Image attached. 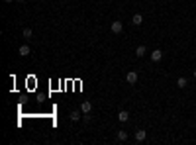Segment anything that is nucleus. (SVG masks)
<instances>
[{"label": "nucleus", "mask_w": 196, "mask_h": 145, "mask_svg": "<svg viewBox=\"0 0 196 145\" xmlns=\"http://www.w3.org/2000/svg\"><path fill=\"white\" fill-rule=\"evenodd\" d=\"M118 120H120V122H127V120H130V114H127L126 110H120V112H118Z\"/></svg>", "instance_id": "7"}, {"label": "nucleus", "mask_w": 196, "mask_h": 145, "mask_svg": "<svg viewBox=\"0 0 196 145\" xmlns=\"http://www.w3.org/2000/svg\"><path fill=\"white\" fill-rule=\"evenodd\" d=\"M186 84H188V80L184 79V77H181V79L177 80V86H178V88H184V86H186Z\"/></svg>", "instance_id": "11"}, {"label": "nucleus", "mask_w": 196, "mask_h": 145, "mask_svg": "<svg viewBox=\"0 0 196 145\" xmlns=\"http://www.w3.org/2000/svg\"><path fill=\"white\" fill-rule=\"evenodd\" d=\"M32 29H29V28H26V29H24V32H22V35H24V38H26V39H32Z\"/></svg>", "instance_id": "12"}, {"label": "nucleus", "mask_w": 196, "mask_h": 145, "mask_svg": "<svg viewBox=\"0 0 196 145\" xmlns=\"http://www.w3.org/2000/svg\"><path fill=\"white\" fill-rule=\"evenodd\" d=\"M80 112H83V114H90V112H92V104H90L88 100H84V102L80 104Z\"/></svg>", "instance_id": "1"}, {"label": "nucleus", "mask_w": 196, "mask_h": 145, "mask_svg": "<svg viewBox=\"0 0 196 145\" xmlns=\"http://www.w3.org/2000/svg\"><path fill=\"white\" fill-rule=\"evenodd\" d=\"M194 79H196V69H194Z\"/></svg>", "instance_id": "14"}, {"label": "nucleus", "mask_w": 196, "mask_h": 145, "mask_svg": "<svg viewBox=\"0 0 196 145\" xmlns=\"http://www.w3.org/2000/svg\"><path fill=\"white\" fill-rule=\"evenodd\" d=\"M18 53H20L22 57H28L29 53H32V49H29V45H22V47L18 49Z\"/></svg>", "instance_id": "6"}, {"label": "nucleus", "mask_w": 196, "mask_h": 145, "mask_svg": "<svg viewBox=\"0 0 196 145\" xmlns=\"http://www.w3.org/2000/svg\"><path fill=\"white\" fill-rule=\"evenodd\" d=\"M4 2H12V0H4Z\"/></svg>", "instance_id": "15"}, {"label": "nucleus", "mask_w": 196, "mask_h": 145, "mask_svg": "<svg viewBox=\"0 0 196 145\" xmlns=\"http://www.w3.org/2000/svg\"><path fill=\"white\" fill-rule=\"evenodd\" d=\"M145 137H147V131H145V130H137L136 131V141H137V143L145 141Z\"/></svg>", "instance_id": "3"}, {"label": "nucleus", "mask_w": 196, "mask_h": 145, "mask_svg": "<svg viewBox=\"0 0 196 145\" xmlns=\"http://www.w3.org/2000/svg\"><path fill=\"white\" fill-rule=\"evenodd\" d=\"M112 32L114 33H122L124 32V24L122 22H112Z\"/></svg>", "instance_id": "5"}, {"label": "nucleus", "mask_w": 196, "mask_h": 145, "mask_svg": "<svg viewBox=\"0 0 196 145\" xmlns=\"http://www.w3.org/2000/svg\"><path fill=\"white\" fill-rule=\"evenodd\" d=\"M145 51H147V49H145V45H137L136 55H137V57H143V55H145Z\"/></svg>", "instance_id": "10"}, {"label": "nucleus", "mask_w": 196, "mask_h": 145, "mask_svg": "<svg viewBox=\"0 0 196 145\" xmlns=\"http://www.w3.org/2000/svg\"><path fill=\"white\" fill-rule=\"evenodd\" d=\"M161 59H163V51H161V49H155V51L151 53V61H153V63H159Z\"/></svg>", "instance_id": "2"}, {"label": "nucleus", "mask_w": 196, "mask_h": 145, "mask_svg": "<svg viewBox=\"0 0 196 145\" xmlns=\"http://www.w3.org/2000/svg\"><path fill=\"white\" fill-rule=\"evenodd\" d=\"M131 22H133V26H141V24H143V16H141V14H133Z\"/></svg>", "instance_id": "8"}, {"label": "nucleus", "mask_w": 196, "mask_h": 145, "mask_svg": "<svg viewBox=\"0 0 196 145\" xmlns=\"http://www.w3.org/2000/svg\"><path fill=\"white\" fill-rule=\"evenodd\" d=\"M126 80H127L130 84H136V82H137V73H136V71L127 73V75H126Z\"/></svg>", "instance_id": "4"}, {"label": "nucleus", "mask_w": 196, "mask_h": 145, "mask_svg": "<svg viewBox=\"0 0 196 145\" xmlns=\"http://www.w3.org/2000/svg\"><path fill=\"white\" fill-rule=\"evenodd\" d=\"M69 118H71V122H79V120H80V112H79V110H73V112L69 114Z\"/></svg>", "instance_id": "9"}, {"label": "nucleus", "mask_w": 196, "mask_h": 145, "mask_svg": "<svg viewBox=\"0 0 196 145\" xmlns=\"http://www.w3.org/2000/svg\"><path fill=\"white\" fill-rule=\"evenodd\" d=\"M18 2H24V0H18Z\"/></svg>", "instance_id": "16"}, {"label": "nucleus", "mask_w": 196, "mask_h": 145, "mask_svg": "<svg viewBox=\"0 0 196 145\" xmlns=\"http://www.w3.org/2000/svg\"><path fill=\"white\" fill-rule=\"evenodd\" d=\"M118 139H120V141H126L127 139V133H126V131H118Z\"/></svg>", "instance_id": "13"}]
</instances>
